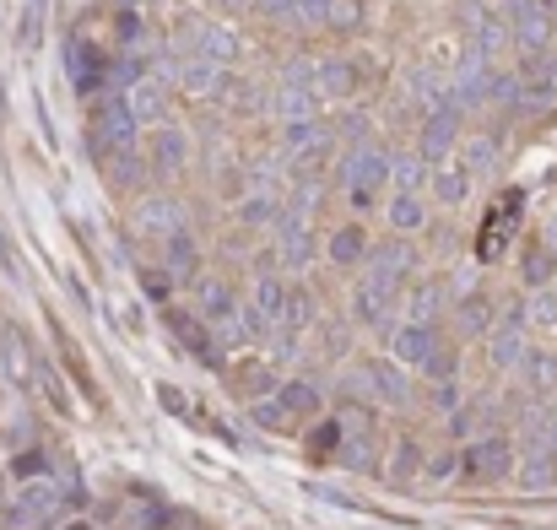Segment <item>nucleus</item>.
Returning <instances> with one entry per match:
<instances>
[{
  "instance_id": "f8f14e48",
  "label": "nucleus",
  "mask_w": 557,
  "mask_h": 530,
  "mask_svg": "<svg viewBox=\"0 0 557 530\" xmlns=\"http://www.w3.org/2000/svg\"><path fill=\"white\" fill-rule=\"evenodd\" d=\"M455 136H460V109H433V114H428V125H422V147H417V157L439 163V157L455 147Z\"/></svg>"
},
{
  "instance_id": "49530a36",
  "label": "nucleus",
  "mask_w": 557,
  "mask_h": 530,
  "mask_svg": "<svg viewBox=\"0 0 557 530\" xmlns=\"http://www.w3.org/2000/svg\"><path fill=\"white\" fill-rule=\"evenodd\" d=\"M411 466H417V449H411V444H401V449H395V476H406Z\"/></svg>"
},
{
  "instance_id": "bb28decb",
  "label": "nucleus",
  "mask_w": 557,
  "mask_h": 530,
  "mask_svg": "<svg viewBox=\"0 0 557 530\" xmlns=\"http://www.w3.org/2000/svg\"><path fill=\"white\" fill-rule=\"evenodd\" d=\"M195 265H201V249H195V238H190V233H174V238H168V276H184V282H190Z\"/></svg>"
},
{
  "instance_id": "cd10ccee",
  "label": "nucleus",
  "mask_w": 557,
  "mask_h": 530,
  "mask_svg": "<svg viewBox=\"0 0 557 530\" xmlns=\"http://www.w3.org/2000/svg\"><path fill=\"white\" fill-rule=\"evenodd\" d=\"M65 60H71V82L87 92L92 87V65H103V55H92L87 38H71V44H65Z\"/></svg>"
},
{
  "instance_id": "39448f33",
  "label": "nucleus",
  "mask_w": 557,
  "mask_h": 530,
  "mask_svg": "<svg viewBox=\"0 0 557 530\" xmlns=\"http://www.w3.org/2000/svg\"><path fill=\"white\" fill-rule=\"evenodd\" d=\"M157 65H163L157 76H163V82H179L184 92H211L222 82V65H211L201 55H163Z\"/></svg>"
},
{
  "instance_id": "7c9ffc66",
  "label": "nucleus",
  "mask_w": 557,
  "mask_h": 530,
  "mask_svg": "<svg viewBox=\"0 0 557 530\" xmlns=\"http://www.w3.org/2000/svg\"><path fill=\"white\" fill-rule=\"evenodd\" d=\"M341 439H347V422H336V417H325L320 428L309 433V455H341Z\"/></svg>"
},
{
  "instance_id": "9b49d317",
  "label": "nucleus",
  "mask_w": 557,
  "mask_h": 530,
  "mask_svg": "<svg viewBox=\"0 0 557 530\" xmlns=\"http://www.w3.org/2000/svg\"><path fill=\"white\" fill-rule=\"evenodd\" d=\"M411 271V244L401 238H390V244H379L374 255H368V282H384V287H401V276Z\"/></svg>"
},
{
  "instance_id": "6ab92c4d",
  "label": "nucleus",
  "mask_w": 557,
  "mask_h": 530,
  "mask_svg": "<svg viewBox=\"0 0 557 530\" xmlns=\"http://www.w3.org/2000/svg\"><path fill=\"white\" fill-rule=\"evenodd\" d=\"M184 157H190V141H184L179 130H168V125H163V130L152 136V168H157L163 179H174L179 168H184Z\"/></svg>"
},
{
  "instance_id": "ddd939ff",
  "label": "nucleus",
  "mask_w": 557,
  "mask_h": 530,
  "mask_svg": "<svg viewBox=\"0 0 557 530\" xmlns=\"http://www.w3.org/2000/svg\"><path fill=\"white\" fill-rule=\"evenodd\" d=\"M314 103H320V92H314V87H293V82H287V87L271 92V103H265V109L282 119V125H309V119H314Z\"/></svg>"
},
{
  "instance_id": "7ed1b4c3",
  "label": "nucleus",
  "mask_w": 557,
  "mask_h": 530,
  "mask_svg": "<svg viewBox=\"0 0 557 530\" xmlns=\"http://www.w3.org/2000/svg\"><path fill=\"white\" fill-rule=\"evenodd\" d=\"M460 471H466V482H503V476L514 471V449H509V439L487 433V439L466 444V455H460Z\"/></svg>"
},
{
  "instance_id": "a18cd8bd",
  "label": "nucleus",
  "mask_w": 557,
  "mask_h": 530,
  "mask_svg": "<svg viewBox=\"0 0 557 530\" xmlns=\"http://www.w3.org/2000/svg\"><path fill=\"white\" fill-rule=\"evenodd\" d=\"M141 287H147V298H168V271H147Z\"/></svg>"
},
{
  "instance_id": "a878e982",
  "label": "nucleus",
  "mask_w": 557,
  "mask_h": 530,
  "mask_svg": "<svg viewBox=\"0 0 557 530\" xmlns=\"http://www.w3.org/2000/svg\"><path fill=\"white\" fill-rule=\"evenodd\" d=\"M503 44H509V28H503L493 11H487V17L476 11V17H471V49H476V55H498Z\"/></svg>"
},
{
  "instance_id": "393cba45",
  "label": "nucleus",
  "mask_w": 557,
  "mask_h": 530,
  "mask_svg": "<svg viewBox=\"0 0 557 530\" xmlns=\"http://www.w3.org/2000/svg\"><path fill=\"white\" fill-rule=\"evenodd\" d=\"M368 255H374V249H368L363 228H336V233H330V260H336V265H357Z\"/></svg>"
},
{
  "instance_id": "4be33fe9",
  "label": "nucleus",
  "mask_w": 557,
  "mask_h": 530,
  "mask_svg": "<svg viewBox=\"0 0 557 530\" xmlns=\"http://www.w3.org/2000/svg\"><path fill=\"white\" fill-rule=\"evenodd\" d=\"M357 82H363L357 60H325L320 65V92H325V98H352Z\"/></svg>"
},
{
  "instance_id": "79ce46f5",
  "label": "nucleus",
  "mask_w": 557,
  "mask_h": 530,
  "mask_svg": "<svg viewBox=\"0 0 557 530\" xmlns=\"http://www.w3.org/2000/svg\"><path fill=\"white\" fill-rule=\"evenodd\" d=\"M157 401H163L174 417H195V412H190V401H184V395L174 390V384H157Z\"/></svg>"
},
{
  "instance_id": "2eb2a0df",
  "label": "nucleus",
  "mask_w": 557,
  "mask_h": 530,
  "mask_svg": "<svg viewBox=\"0 0 557 530\" xmlns=\"http://www.w3.org/2000/svg\"><path fill=\"white\" fill-rule=\"evenodd\" d=\"M395 298H401V287H384V282H357V320L363 325H384L395 309Z\"/></svg>"
},
{
  "instance_id": "a19ab883",
  "label": "nucleus",
  "mask_w": 557,
  "mask_h": 530,
  "mask_svg": "<svg viewBox=\"0 0 557 530\" xmlns=\"http://www.w3.org/2000/svg\"><path fill=\"white\" fill-rule=\"evenodd\" d=\"M357 22H363V0H330V28L352 33Z\"/></svg>"
},
{
  "instance_id": "ea45409f",
  "label": "nucleus",
  "mask_w": 557,
  "mask_h": 530,
  "mask_svg": "<svg viewBox=\"0 0 557 530\" xmlns=\"http://www.w3.org/2000/svg\"><path fill=\"white\" fill-rule=\"evenodd\" d=\"M433 314H439V287H417V298H411V325H433Z\"/></svg>"
},
{
  "instance_id": "2f4dec72",
  "label": "nucleus",
  "mask_w": 557,
  "mask_h": 530,
  "mask_svg": "<svg viewBox=\"0 0 557 530\" xmlns=\"http://www.w3.org/2000/svg\"><path fill=\"white\" fill-rule=\"evenodd\" d=\"M422 217H428V211H422L417 195H395V201H390V228L395 233H417Z\"/></svg>"
},
{
  "instance_id": "4468645a",
  "label": "nucleus",
  "mask_w": 557,
  "mask_h": 530,
  "mask_svg": "<svg viewBox=\"0 0 557 530\" xmlns=\"http://www.w3.org/2000/svg\"><path fill=\"white\" fill-rule=\"evenodd\" d=\"M487 352H493V363H498V368H525V363H530L525 325H520V320L498 325V330H493V341H487Z\"/></svg>"
},
{
  "instance_id": "a211bd4d",
  "label": "nucleus",
  "mask_w": 557,
  "mask_h": 530,
  "mask_svg": "<svg viewBox=\"0 0 557 530\" xmlns=\"http://www.w3.org/2000/svg\"><path fill=\"white\" fill-rule=\"evenodd\" d=\"M190 55H201V60H211V65H228V60L238 55V44H233V33L222 28V22H201V28H195Z\"/></svg>"
},
{
  "instance_id": "f257e3e1",
  "label": "nucleus",
  "mask_w": 557,
  "mask_h": 530,
  "mask_svg": "<svg viewBox=\"0 0 557 530\" xmlns=\"http://www.w3.org/2000/svg\"><path fill=\"white\" fill-rule=\"evenodd\" d=\"M136 114H130L125 98H103L98 103V119H92V152L109 163L119 152H136Z\"/></svg>"
},
{
  "instance_id": "6e6552de",
  "label": "nucleus",
  "mask_w": 557,
  "mask_h": 530,
  "mask_svg": "<svg viewBox=\"0 0 557 530\" xmlns=\"http://www.w3.org/2000/svg\"><path fill=\"white\" fill-rule=\"evenodd\" d=\"M168 330H174V341L195 357V363H206V368L222 363V352H217V341H211V330L195 320V314H179V309H174V314H168Z\"/></svg>"
},
{
  "instance_id": "8fccbe9b",
  "label": "nucleus",
  "mask_w": 557,
  "mask_h": 530,
  "mask_svg": "<svg viewBox=\"0 0 557 530\" xmlns=\"http://www.w3.org/2000/svg\"><path fill=\"white\" fill-rule=\"evenodd\" d=\"M65 530H87V525H65Z\"/></svg>"
},
{
  "instance_id": "9d476101",
  "label": "nucleus",
  "mask_w": 557,
  "mask_h": 530,
  "mask_svg": "<svg viewBox=\"0 0 557 530\" xmlns=\"http://www.w3.org/2000/svg\"><path fill=\"white\" fill-rule=\"evenodd\" d=\"M509 17H514V38H520L525 49H547L552 17H547V6H541V0H514Z\"/></svg>"
},
{
  "instance_id": "37998d69",
  "label": "nucleus",
  "mask_w": 557,
  "mask_h": 530,
  "mask_svg": "<svg viewBox=\"0 0 557 530\" xmlns=\"http://www.w3.org/2000/svg\"><path fill=\"white\" fill-rule=\"evenodd\" d=\"M255 6H260L271 22H287V28H293V6H298V0H255Z\"/></svg>"
},
{
  "instance_id": "c85d7f7f",
  "label": "nucleus",
  "mask_w": 557,
  "mask_h": 530,
  "mask_svg": "<svg viewBox=\"0 0 557 530\" xmlns=\"http://www.w3.org/2000/svg\"><path fill=\"white\" fill-rule=\"evenodd\" d=\"M552 271H557V255L547 249V238H541V244H530V249H525V282H530V287H547Z\"/></svg>"
},
{
  "instance_id": "f03ea898",
  "label": "nucleus",
  "mask_w": 557,
  "mask_h": 530,
  "mask_svg": "<svg viewBox=\"0 0 557 530\" xmlns=\"http://www.w3.org/2000/svg\"><path fill=\"white\" fill-rule=\"evenodd\" d=\"M390 157H384L379 147H357L352 157H347V168H341V179H347V195L357 206H368L374 201V195L384 190V184H390Z\"/></svg>"
},
{
  "instance_id": "4c0bfd02",
  "label": "nucleus",
  "mask_w": 557,
  "mask_h": 530,
  "mask_svg": "<svg viewBox=\"0 0 557 530\" xmlns=\"http://www.w3.org/2000/svg\"><path fill=\"white\" fill-rule=\"evenodd\" d=\"M309 320H314L309 293H293V298H287V314H282V330H287V336H298V330H309Z\"/></svg>"
},
{
  "instance_id": "dca6fc26",
  "label": "nucleus",
  "mask_w": 557,
  "mask_h": 530,
  "mask_svg": "<svg viewBox=\"0 0 557 530\" xmlns=\"http://www.w3.org/2000/svg\"><path fill=\"white\" fill-rule=\"evenodd\" d=\"M363 379H368V395H379V401H390V406L411 401V384L395 363H363Z\"/></svg>"
},
{
  "instance_id": "5701e85b",
  "label": "nucleus",
  "mask_w": 557,
  "mask_h": 530,
  "mask_svg": "<svg viewBox=\"0 0 557 530\" xmlns=\"http://www.w3.org/2000/svg\"><path fill=\"white\" fill-rule=\"evenodd\" d=\"M520 482H525V487H552V482H557V449L530 444L525 460H520Z\"/></svg>"
},
{
  "instance_id": "09e8293b",
  "label": "nucleus",
  "mask_w": 557,
  "mask_h": 530,
  "mask_svg": "<svg viewBox=\"0 0 557 530\" xmlns=\"http://www.w3.org/2000/svg\"><path fill=\"white\" fill-rule=\"evenodd\" d=\"M217 6H228V11H238V6H249V0H217Z\"/></svg>"
},
{
  "instance_id": "20e7f679",
  "label": "nucleus",
  "mask_w": 557,
  "mask_h": 530,
  "mask_svg": "<svg viewBox=\"0 0 557 530\" xmlns=\"http://www.w3.org/2000/svg\"><path fill=\"white\" fill-rule=\"evenodd\" d=\"M520 190H503V201L482 217V238H476V255L482 260H498L503 255V244H509V233H514V222H520Z\"/></svg>"
},
{
  "instance_id": "c756f323",
  "label": "nucleus",
  "mask_w": 557,
  "mask_h": 530,
  "mask_svg": "<svg viewBox=\"0 0 557 530\" xmlns=\"http://www.w3.org/2000/svg\"><path fill=\"white\" fill-rule=\"evenodd\" d=\"M466 184H471L466 168H439V174H433V195H439L444 206H460L466 201Z\"/></svg>"
},
{
  "instance_id": "423d86ee",
  "label": "nucleus",
  "mask_w": 557,
  "mask_h": 530,
  "mask_svg": "<svg viewBox=\"0 0 557 530\" xmlns=\"http://www.w3.org/2000/svg\"><path fill=\"white\" fill-rule=\"evenodd\" d=\"M390 352H395V363H401V368H428L444 347H439V330H433V325H401L390 336Z\"/></svg>"
},
{
  "instance_id": "b1692460",
  "label": "nucleus",
  "mask_w": 557,
  "mask_h": 530,
  "mask_svg": "<svg viewBox=\"0 0 557 530\" xmlns=\"http://www.w3.org/2000/svg\"><path fill=\"white\" fill-rule=\"evenodd\" d=\"M0 374L11 384H28L33 379V363H28V347H22L17 330H0Z\"/></svg>"
},
{
  "instance_id": "f3484780",
  "label": "nucleus",
  "mask_w": 557,
  "mask_h": 530,
  "mask_svg": "<svg viewBox=\"0 0 557 530\" xmlns=\"http://www.w3.org/2000/svg\"><path fill=\"white\" fill-rule=\"evenodd\" d=\"M341 466H357V471H368L374 466V422L368 417H357V422H347V439H341Z\"/></svg>"
},
{
  "instance_id": "58836bf2",
  "label": "nucleus",
  "mask_w": 557,
  "mask_h": 530,
  "mask_svg": "<svg viewBox=\"0 0 557 530\" xmlns=\"http://www.w3.org/2000/svg\"><path fill=\"white\" fill-rule=\"evenodd\" d=\"M293 28H330V0H298Z\"/></svg>"
},
{
  "instance_id": "de8ad7c7",
  "label": "nucleus",
  "mask_w": 557,
  "mask_h": 530,
  "mask_svg": "<svg viewBox=\"0 0 557 530\" xmlns=\"http://www.w3.org/2000/svg\"><path fill=\"white\" fill-rule=\"evenodd\" d=\"M119 38H125V44H136V38H141V17H130V11H125V17H119Z\"/></svg>"
},
{
  "instance_id": "e433bc0d",
  "label": "nucleus",
  "mask_w": 557,
  "mask_h": 530,
  "mask_svg": "<svg viewBox=\"0 0 557 530\" xmlns=\"http://www.w3.org/2000/svg\"><path fill=\"white\" fill-rule=\"evenodd\" d=\"M525 379H530V390H552V384H557V357H547V352H530Z\"/></svg>"
},
{
  "instance_id": "1a4fd4ad",
  "label": "nucleus",
  "mask_w": 557,
  "mask_h": 530,
  "mask_svg": "<svg viewBox=\"0 0 557 530\" xmlns=\"http://www.w3.org/2000/svg\"><path fill=\"white\" fill-rule=\"evenodd\" d=\"M130 114H136V125H163L168 119V82L163 76H141L136 87L125 92Z\"/></svg>"
},
{
  "instance_id": "aec40b11",
  "label": "nucleus",
  "mask_w": 557,
  "mask_h": 530,
  "mask_svg": "<svg viewBox=\"0 0 557 530\" xmlns=\"http://www.w3.org/2000/svg\"><path fill=\"white\" fill-rule=\"evenodd\" d=\"M238 217L249 222V228H282V201H276V190H249L244 201H238Z\"/></svg>"
},
{
  "instance_id": "c03bdc74",
  "label": "nucleus",
  "mask_w": 557,
  "mask_h": 530,
  "mask_svg": "<svg viewBox=\"0 0 557 530\" xmlns=\"http://www.w3.org/2000/svg\"><path fill=\"white\" fill-rule=\"evenodd\" d=\"M428 374L449 384V374H455V352H449V347H444V352H439V357H433V363H428Z\"/></svg>"
},
{
  "instance_id": "f704fd0d",
  "label": "nucleus",
  "mask_w": 557,
  "mask_h": 530,
  "mask_svg": "<svg viewBox=\"0 0 557 530\" xmlns=\"http://www.w3.org/2000/svg\"><path fill=\"white\" fill-rule=\"evenodd\" d=\"M55 482H38V487H28V493H22V503H17V514L22 520H38V514H49L55 509Z\"/></svg>"
},
{
  "instance_id": "c9c22d12",
  "label": "nucleus",
  "mask_w": 557,
  "mask_h": 530,
  "mask_svg": "<svg viewBox=\"0 0 557 530\" xmlns=\"http://www.w3.org/2000/svg\"><path fill=\"white\" fill-rule=\"evenodd\" d=\"M422 174H428V157H395V168H390V179L401 184V195H411L422 184Z\"/></svg>"
},
{
  "instance_id": "72a5a7b5",
  "label": "nucleus",
  "mask_w": 557,
  "mask_h": 530,
  "mask_svg": "<svg viewBox=\"0 0 557 530\" xmlns=\"http://www.w3.org/2000/svg\"><path fill=\"white\" fill-rule=\"evenodd\" d=\"M460 325H466V336H487L493 330V303H487L482 293L460 303Z\"/></svg>"
},
{
  "instance_id": "473e14b6",
  "label": "nucleus",
  "mask_w": 557,
  "mask_h": 530,
  "mask_svg": "<svg viewBox=\"0 0 557 530\" xmlns=\"http://www.w3.org/2000/svg\"><path fill=\"white\" fill-rule=\"evenodd\" d=\"M493 163H498V141L493 136H471L466 141V157H460V168H466V174H487Z\"/></svg>"
},
{
  "instance_id": "0eeeda50",
  "label": "nucleus",
  "mask_w": 557,
  "mask_h": 530,
  "mask_svg": "<svg viewBox=\"0 0 557 530\" xmlns=\"http://www.w3.org/2000/svg\"><path fill=\"white\" fill-rule=\"evenodd\" d=\"M136 228L168 244L174 233H184V206L174 201V195H147V201L136 206Z\"/></svg>"
},
{
  "instance_id": "412c9836",
  "label": "nucleus",
  "mask_w": 557,
  "mask_h": 530,
  "mask_svg": "<svg viewBox=\"0 0 557 530\" xmlns=\"http://www.w3.org/2000/svg\"><path fill=\"white\" fill-rule=\"evenodd\" d=\"M276 406H282L287 422L314 417V412H320V390H314V384H303V379H293V384H282V390H276Z\"/></svg>"
}]
</instances>
